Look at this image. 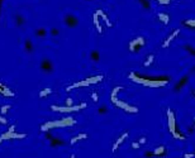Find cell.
<instances>
[{
  "label": "cell",
  "instance_id": "cell-1",
  "mask_svg": "<svg viewBox=\"0 0 195 158\" xmlns=\"http://www.w3.org/2000/svg\"><path fill=\"white\" fill-rule=\"evenodd\" d=\"M129 79L132 81H135L136 84H141L143 86H149V87H161V86H165V85L169 84L170 79L167 76H160V77H146V76H141V75H137L135 72L129 74Z\"/></svg>",
  "mask_w": 195,
  "mask_h": 158
},
{
  "label": "cell",
  "instance_id": "cell-2",
  "mask_svg": "<svg viewBox=\"0 0 195 158\" xmlns=\"http://www.w3.org/2000/svg\"><path fill=\"white\" fill-rule=\"evenodd\" d=\"M76 123L75 119L72 118H66V119H62V120H56V121H47L44 123L41 129L42 132H47V130H51L53 128H61V127H70V125H74Z\"/></svg>",
  "mask_w": 195,
  "mask_h": 158
},
{
  "label": "cell",
  "instance_id": "cell-3",
  "mask_svg": "<svg viewBox=\"0 0 195 158\" xmlns=\"http://www.w3.org/2000/svg\"><path fill=\"white\" fill-rule=\"evenodd\" d=\"M167 120H169V130L170 133H171V135L174 137V138L176 139H181L184 140L185 137L181 135L180 133L176 132V123H175V115H174V113L170 110V109H167Z\"/></svg>",
  "mask_w": 195,
  "mask_h": 158
},
{
  "label": "cell",
  "instance_id": "cell-4",
  "mask_svg": "<svg viewBox=\"0 0 195 158\" xmlns=\"http://www.w3.org/2000/svg\"><path fill=\"white\" fill-rule=\"evenodd\" d=\"M104 79L103 75H99V76H94V77H89L84 81H80V82H76V84H72L71 86H68L66 89V91H70L72 89H76V87H84V86H89V85H93V84H98L100 82L101 80Z\"/></svg>",
  "mask_w": 195,
  "mask_h": 158
},
{
  "label": "cell",
  "instance_id": "cell-5",
  "mask_svg": "<svg viewBox=\"0 0 195 158\" xmlns=\"http://www.w3.org/2000/svg\"><path fill=\"white\" fill-rule=\"evenodd\" d=\"M110 100L113 101V104H114L115 106L122 109V110H124V111H127V113H132V114H137V113H138V109L136 106H132V105L125 104V103H123V101H120L119 99L117 98V95L115 96L112 95L110 96Z\"/></svg>",
  "mask_w": 195,
  "mask_h": 158
},
{
  "label": "cell",
  "instance_id": "cell-6",
  "mask_svg": "<svg viewBox=\"0 0 195 158\" xmlns=\"http://www.w3.org/2000/svg\"><path fill=\"white\" fill-rule=\"evenodd\" d=\"M86 108V104H81L78 105V106H67V108H63V106H56V105H52L51 109L53 111H58V113H71V111H79L81 109H85Z\"/></svg>",
  "mask_w": 195,
  "mask_h": 158
},
{
  "label": "cell",
  "instance_id": "cell-7",
  "mask_svg": "<svg viewBox=\"0 0 195 158\" xmlns=\"http://www.w3.org/2000/svg\"><path fill=\"white\" fill-rule=\"evenodd\" d=\"M15 130V127L14 125H11V127L9 128V130H8L6 133H4V134L0 137L3 140H5V139H23V138H26V134H18L17 132H14Z\"/></svg>",
  "mask_w": 195,
  "mask_h": 158
},
{
  "label": "cell",
  "instance_id": "cell-8",
  "mask_svg": "<svg viewBox=\"0 0 195 158\" xmlns=\"http://www.w3.org/2000/svg\"><path fill=\"white\" fill-rule=\"evenodd\" d=\"M146 44V40L143 37H138L129 42V51L131 52H139V50Z\"/></svg>",
  "mask_w": 195,
  "mask_h": 158
},
{
  "label": "cell",
  "instance_id": "cell-9",
  "mask_svg": "<svg viewBox=\"0 0 195 158\" xmlns=\"http://www.w3.org/2000/svg\"><path fill=\"white\" fill-rule=\"evenodd\" d=\"M63 22H65V24H66L67 27L75 28L79 24V18L76 17V15H74V14H66V15H65V18H63Z\"/></svg>",
  "mask_w": 195,
  "mask_h": 158
},
{
  "label": "cell",
  "instance_id": "cell-10",
  "mask_svg": "<svg viewBox=\"0 0 195 158\" xmlns=\"http://www.w3.org/2000/svg\"><path fill=\"white\" fill-rule=\"evenodd\" d=\"M41 70L46 74H51L53 71V64H52L50 58H42L41 61Z\"/></svg>",
  "mask_w": 195,
  "mask_h": 158
},
{
  "label": "cell",
  "instance_id": "cell-11",
  "mask_svg": "<svg viewBox=\"0 0 195 158\" xmlns=\"http://www.w3.org/2000/svg\"><path fill=\"white\" fill-rule=\"evenodd\" d=\"M127 137H128V132L123 133V134H122V135L119 137V139H117V142L114 143V145H113V148H112V151H113V152H115V151H117V148L119 147V145H120L122 143H123V142L125 140V138H127Z\"/></svg>",
  "mask_w": 195,
  "mask_h": 158
},
{
  "label": "cell",
  "instance_id": "cell-12",
  "mask_svg": "<svg viewBox=\"0 0 195 158\" xmlns=\"http://www.w3.org/2000/svg\"><path fill=\"white\" fill-rule=\"evenodd\" d=\"M179 33H180V30H179V29H176L175 32H174V33H171V34H170V35H169V37H167V39H166V40H165V42H164V44H162V47H164V48H166V47H169V44H170V43H171V42H172V39H174V38H175V37H176V35H177Z\"/></svg>",
  "mask_w": 195,
  "mask_h": 158
},
{
  "label": "cell",
  "instance_id": "cell-13",
  "mask_svg": "<svg viewBox=\"0 0 195 158\" xmlns=\"http://www.w3.org/2000/svg\"><path fill=\"white\" fill-rule=\"evenodd\" d=\"M165 153H166V148L164 145H160V147H157L155 151L152 152V156L153 157H161V156H165Z\"/></svg>",
  "mask_w": 195,
  "mask_h": 158
},
{
  "label": "cell",
  "instance_id": "cell-14",
  "mask_svg": "<svg viewBox=\"0 0 195 158\" xmlns=\"http://www.w3.org/2000/svg\"><path fill=\"white\" fill-rule=\"evenodd\" d=\"M188 80H189V76H184V77H182V79H181V80L176 84V86H175V91H179L182 86H184V85H186V82H188Z\"/></svg>",
  "mask_w": 195,
  "mask_h": 158
},
{
  "label": "cell",
  "instance_id": "cell-15",
  "mask_svg": "<svg viewBox=\"0 0 195 158\" xmlns=\"http://www.w3.org/2000/svg\"><path fill=\"white\" fill-rule=\"evenodd\" d=\"M50 144H51V147H60V145L65 144V142L62 139H60V138H52L50 140Z\"/></svg>",
  "mask_w": 195,
  "mask_h": 158
},
{
  "label": "cell",
  "instance_id": "cell-16",
  "mask_svg": "<svg viewBox=\"0 0 195 158\" xmlns=\"http://www.w3.org/2000/svg\"><path fill=\"white\" fill-rule=\"evenodd\" d=\"M47 34H48V32H47L46 28H38V29H36V35L39 38L47 37Z\"/></svg>",
  "mask_w": 195,
  "mask_h": 158
},
{
  "label": "cell",
  "instance_id": "cell-17",
  "mask_svg": "<svg viewBox=\"0 0 195 158\" xmlns=\"http://www.w3.org/2000/svg\"><path fill=\"white\" fill-rule=\"evenodd\" d=\"M24 48H26L27 53H32V52H33V43H32L31 39H26V42H24Z\"/></svg>",
  "mask_w": 195,
  "mask_h": 158
},
{
  "label": "cell",
  "instance_id": "cell-18",
  "mask_svg": "<svg viewBox=\"0 0 195 158\" xmlns=\"http://www.w3.org/2000/svg\"><path fill=\"white\" fill-rule=\"evenodd\" d=\"M88 138V134H79V135H76V137H74L71 140H70V144L71 145H74L75 143H78L79 140H81V139H86Z\"/></svg>",
  "mask_w": 195,
  "mask_h": 158
},
{
  "label": "cell",
  "instance_id": "cell-19",
  "mask_svg": "<svg viewBox=\"0 0 195 158\" xmlns=\"http://www.w3.org/2000/svg\"><path fill=\"white\" fill-rule=\"evenodd\" d=\"M96 14H98V15H100V17H101V18H103V19H104V22H105V24H107V26H108L109 28H110V27H112V23H110V20H109V18H108V17H107V15H105V14H104V11H103V10H98V11H96Z\"/></svg>",
  "mask_w": 195,
  "mask_h": 158
},
{
  "label": "cell",
  "instance_id": "cell-20",
  "mask_svg": "<svg viewBox=\"0 0 195 158\" xmlns=\"http://www.w3.org/2000/svg\"><path fill=\"white\" fill-rule=\"evenodd\" d=\"M15 23H17V27H22L26 23V19H24L22 14H17L15 15Z\"/></svg>",
  "mask_w": 195,
  "mask_h": 158
},
{
  "label": "cell",
  "instance_id": "cell-21",
  "mask_svg": "<svg viewBox=\"0 0 195 158\" xmlns=\"http://www.w3.org/2000/svg\"><path fill=\"white\" fill-rule=\"evenodd\" d=\"M157 18L161 20L164 24H167L169 22H170V17L167 14H164V13H158V15H157Z\"/></svg>",
  "mask_w": 195,
  "mask_h": 158
},
{
  "label": "cell",
  "instance_id": "cell-22",
  "mask_svg": "<svg viewBox=\"0 0 195 158\" xmlns=\"http://www.w3.org/2000/svg\"><path fill=\"white\" fill-rule=\"evenodd\" d=\"M94 24H95V28L98 29V32H99V33H101V32H103V29H101V26H100V22H99V15H98L96 13L94 14Z\"/></svg>",
  "mask_w": 195,
  "mask_h": 158
},
{
  "label": "cell",
  "instance_id": "cell-23",
  "mask_svg": "<svg viewBox=\"0 0 195 158\" xmlns=\"http://www.w3.org/2000/svg\"><path fill=\"white\" fill-rule=\"evenodd\" d=\"M90 58L93 62H99V60H100V55H99V52L98 51H91V53H90Z\"/></svg>",
  "mask_w": 195,
  "mask_h": 158
},
{
  "label": "cell",
  "instance_id": "cell-24",
  "mask_svg": "<svg viewBox=\"0 0 195 158\" xmlns=\"http://www.w3.org/2000/svg\"><path fill=\"white\" fill-rule=\"evenodd\" d=\"M138 1H139V4L142 5V8H143V9H149V8H151V4H149V0H138Z\"/></svg>",
  "mask_w": 195,
  "mask_h": 158
},
{
  "label": "cell",
  "instance_id": "cell-25",
  "mask_svg": "<svg viewBox=\"0 0 195 158\" xmlns=\"http://www.w3.org/2000/svg\"><path fill=\"white\" fill-rule=\"evenodd\" d=\"M184 26H185V27H189V28H191V29H195V19L185 20V22H184Z\"/></svg>",
  "mask_w": 195,
  "mask_h": 158
},
{
  "label": "cell",
  "instance_id": "cell-26",
  "mask_svg": "<svg viewBox=\"0 0 195 158\" xmlns=\"http://www.w3.org/2000/svg\"><path fill=\"white\" fill-rule=\"evenodd\" d=\"M153 60H155V56L153 55H149L147 60H146V62H144V67H148V66H151L152 62H153Z\"/></svg>",
  "mask_w": 195,
  "mask_h": 158
},
{
  "label": "cell",
  "instance_id": "cell-27",
  "mask_svg": "<svg viewBox=\"0 0 195 158\" xmlns=\"http://www.w3.org/2000/svg\"><path fill=\"white\" fill-rule=\"evenodd\" d=\"M51 89H43L42 91L39 92V98H44V96H47V95H50L51 94Z\"/></svg>",
  "mask_w": 195,
  "mask_h": 158
},
{
  "label": "cell",
  "instance_id": "cell-28",
  "mask_svg": "<svg viewBox=\"0 0 195 158\" xmlns=\"http://www.w3.org/2000/svg\"><path fill=\"white\" fill-rule=\"evenodd\" d=\"M10 108H11V106H10L9 104H8V105H4V106L1 108V115H5L6 113L9 111V109H10Z\"/></svg>",
  "mask_w": 195,
  "mask_h": 158
},
{
  "label": "cell",
  "instance_id": "cell-29",
  "mask_svg": "<svg viewBox=\"0 0 195 158\" xmlns=\"http://www.w3.org/2000/svg\"><path fill=\"white\" fill-rule=\"evenodd\" d=\"M185 48H186V51H188V52H189V53H190V55H193V56H195V48H193L191 46H186Z\"/></svg>",
  "mask_w": 195,
  "mask_h": 158
},
{
  "label": "cell",
  "instance_id": "cell-30",
  "mask_svg": "<svg viewBox=\"0 0 195 158\" xmlns=\"http://www.w3.org/2000/svg\"><path fill=\"white\" fill-rule=\"evenodd\" d=\"M98 113H99V114H105V113H108L107 106H100L99 110H98Z\"/></svg>",
  "mask_w": 195,
  "mask_h": 158
},
{
  "label": "cell",
  "instance_id": "cell-31",
  "mask_svg": "<svg viewBox=\"0 0 195 158\" xmlns=\"http://www.w3.org/2000/svg\"><path fill=\"white\" fill-rule=\"evenodd\" d=\"M51 34L53 35V37L58 35V29H57V28H51Z\"/></svg>",
  "mask_w": 195,
  "mask_h": 158
},
{
  "label": "cell",
  "instance_id": "cell-32",
  "mask_svg": "<svg viewBox=\"0 0 195 158\" xmlns=\"http://www.w3.org/2000/svg\"><path fill=\"white\" fill-rule=\"evenodd\" d=\"M91 98H93V100H94L95 103H98V100H99V98H98V95L95 94V92H93V94H91Z\"/></svg>",
  "mask_w": 195,
  "mask_h": 158
},
{
  "label": "cell",
  "instance_id": "cell-33",
  "mask_svg": "<svg viewBox=\"0 0 195 158\" xmlns=\"http://www.w3.org/2000/svg\"><path fill=\"white\" fill-rule=\"evenodd\" d=\"M66 105H67V106H72V99L71 98L66 99Z\"/></svg>",
  "mask_w": 195,
  "mask_h": 158
},
{
  "label": "cell",
  "instance_id": "cell-34",
  "mask_svg": "<svg viewBox=\"0 0 195 158\" xmlns=\"http://www.w3.org/2000/svg\"><path fill=\"white\" fill-rule=\"evenodd\" d=\"M8 121H6V119L5 118H3L1 115H0V124H6Z\"/></svg>",
  "mask_w": 195,
  "mask_h": 158
},
{
  "label": "cell",
  "instance_id": "cell-35",
  "mask_svg": "<svg viewBox=\"0 0 195 158\" xmlns=\"http://www.w3.org/2000/svg\"><path fill=\"white\" fill-rule=\"evenodd\" d=\"M139 145H141V144H139V143H137V142H133V143H132V147H133V148H136V149H137V148H139Z\"/></svg>",
  "mask_w": 195,
  "mask_h": 158
},
{
  "label": "cell",
  "instance_id": "cell-36",
  "mask_svg": "<svg viewBox=\"0 0 195 158\" xmlns=\"http://www.w3.org/2000/svg\"><path fill=\"white\" fill-rule=\"evenodd\" d=\"M194 157H195L194 153H186L185 154V158H194Z\"/></svg>",
  "mask_w": 195,
  "mask_h": 158
},
{
  "label": "cell",
  "instance_id": "cell-37",
  "mask_svg": "<svg viewBox=\"0 0 195 158\" xmlns=\"http://www.w3.org/2000/svg\"><path fill=\"white\" fill-rule=\"evenodd\" d=\"M157 1L160 3V4H169L171 0H157Z\"/></svg>",
  "mask_w": 195,
  "mask_h": 158
},
{
  "label": "cell",
  "instance_id": "cell-38",
  "mask_svg": "<svg viewBox=\"0 0 195 158\" xmlns=\"http://www.w3.org/2000/svg\"><path fill=\"white\" fill-rule=\"evenodd\" d=\"M138 143H139V144H144V143H146V138H144V137H142V138H139V140H138Z\"/></svg>",
  "mask_w": 195,
  "mask_h": 158
},
{
  "label": "cell",
  "instance_id": "cell-39",
  "mask_svg": "<svg viewBox=\"0 0 195 158\" xmlns=\"http://www.w3.org/2000/svg\"><path fill=\"white\" fill-rule=\"evenodd\" d=\"M70 158H75V154H71V157Z\"/></svg>",
  "mask_w": 195,
  "mask_h": 158
},
{
  "label": "cell",
  "instance_id": "cell-40",
  "mask_svg": "<svg viewBox=\"0 0 195 158\" xmlns=\"http://www.w3.org/2000/svg\"><path fill=\"white\" fill-rule=\"evenodd\" d=\"M1 142H3V139H1V138H0V143H1Z\"/></svg>",
  "mask_w": 195,
  "mask_h": 158
},
{
  "label": "cell",
  "instance_id": "cell-41",
  "mask_svg": "<svg viewBox=\"0 0 195 158\" xmlns=\"http://www.w3.org/2000/svg\"><path fill=\"white\" fill-rule=\"evenodd\" d=\"M193 94H194V96H195V91H193Z\"/></svg>",
  "mask_w": 195,
  "mask_h": 158
},
{
  "label": "cell",
  "instance_id": "cell-42",
  "mask_svg": "<svg viewBox=\"0 0 195 158\" xmlns=\"http://www.w3.org/2000/svg\"><path fill=\"white\" fill-rule=\"evenodd\" d=\"M193 71H195V67H194V68H193Z\"/></svg>",
  "mask_w": 195,
  "mask_h": 158
},
{
  "label": "cell",
  "instance_id": "cell-43",
  "mask_svg": "<svg viewBox=\"0 0 195 158\" xmlns=\"http://www.w3.org/2000/svg\"><path fill=\"white\" fill-rule=\"evenodd\" d=\"M194 121H195V116H194Z\"/></svg>",
  "mask_w": 195,
  "mask_h": 158
},
{
  "label": "cell",
  "instance_id": "cell-44",
  "mask_svg": "<svg viewBox=\"0 0 195 158\" xmlns=\"http://www.w3.org/2000/svg\"><path fill=\"white\" fill-rule=\"evenodd\" d=\"M194 154H195V153H194Z\"/></svg>",
  "mask_w": 195,
  "mask_h": 158
}]
</instances>
